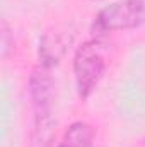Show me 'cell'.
<instances>
[{
  "mask_svg": "<svg viewBox=\"0 0 145 147\" xmlns=\"http://www.w3.org/2000/svg\"><path fill=\"white\" fill-rule=\"evenodd\" d=\"M72 69L77 94L82 101H87L97 89L106 72V58L101 38H92L77 46L73 53Z\"/></svg>",
  "mask_w": 145,
  "mask_h": 147,
  "instance_id": "1",
  "label": "cell"
},
{
  "mask_svg": "<svg viewBox=\"0 0 145 147\" xmlns=\"http://www.w3.org/2000/svg\"><path fill=\"white\" fill-rule=\"evenodd\" d=\"M145 22V0H118L103 7L94 17V34L137 29Z\"/></svg>",
  "mask_w": 145,
  "mask_h": 147,
  "instance_id": "2",
  "label": "cell"
},
{
  "mask_svg": "<svg viewBox=\"0 0 145 147\" xmlns=\"http://www.w3.org/2000/svg\"><path fill=\"white\" fill-rule=\"evenodd\" d=\"M28 91H29V101L34 115V121L53 120L55 82L51 75V67L38 62L29 75Z\"/></svg>",
  "mask_w": 145,
  "mask_h": 147,
  "instance_id": "3",
  "label": "cell"
},
{
  "mask_svg": "<svg viewBox=\"0 0 145 147\" xmlns=\"http://www.w3.org/2000/svg\"><path fill=\"white\" fill-rule=\"evenodd\" d=\"M56 147H94V128L85 121H73Z\"/></svg>",
  "mask_w": 145,
  "mask_h": 147,
  "instance_id": "4",
  "label": "cell"
},
{
  "mask_svg": "<svg viewBox=\"0 0 145 147\" xmlns=\"http://www.w3.org/2000/svg\"><path fill=\"white\" fill-rule=\"evenodd\" d=\"M14 50V33L7 21H2L0 24V53L2 58H7L10 51Z\"/></svg>",
  "mask_w": 145,
  "mask_h": 147,
  "instance_id": "5",
  "label": "cell"
},
{
  "mask_svg": "<svg viewBox=\"0 0 145 147\" xmlns=\"http://www.w3.org/2000/svg\"><path fill=\"white\" fill-rule=\"evenodd\" d=\"M140 147H145V139L142 140V142H140Z\"/></svg>",
  "mask_w": 145,
  "mask_h": 147,
  "instance_id": "6",
  "label": "cell"
},
{
  "mask_svg": "<svg viewBox=\"0 0 145 147\" xmlns=\"http://www.w3.org/2000/svg\"><path fill=\"white\" fill-rule=\"evenodd\" d=\"M94 2H101V0H94Z\"/></svg>",
  "mask_w": 145,
  "mask_h": 147,
  "instance_id": "7",
  "label": "cell"
}]
</instances>
